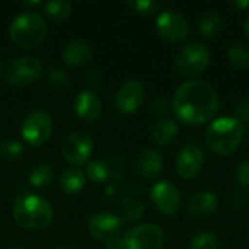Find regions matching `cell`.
Segmentation results:
<instances>
[{"instance_id": "603a6c76", "label": "cell", "mask_w": 249, "mask_h": 249, "mask_svg": "<svg viewBox=\"0 0 249 249\" xmlns=\"http://www.w3.org/2000/svg\"><path fill=\"white\" fill-rule=\"evenodd\" d=\"M71 3L67 0H51L44 3V10L55 20H64L71 13Z\"/></svg>"}, {"instance_id": "d6a6232c", "label": "cell", "mask_w": 249, "mask_h": 249, "mask_svg": "<svg viewBox=\"0 0 249 249\" xmlns=\"http://www.w3.org/2000/svg\"><path fill=\"white\" fill-rule=\"evenodd\" d=\"M50 80H51L53 83H55V85H66V82H67V74H66L63 70H60V69H53V70L50 71Z\"/></svg>"}, {"instance_id": "5bb4252c", "label": "cell", "mask_w": 249, "mask_h": 249, "mask_svg": "<svg viewBox=\"0 0 249 249\" xmlns=\"http://www.w3.org/2000/svg\"><path fill=\"white\" fill-rule=\"evenodd\" d=\"M204 168V155L197 144L185 146L177 156V172L184 179L196 178Z\"/></svg>"}, {"instance_id": "1f68e13d", "label": "cell", "mask_w": 249, "mask_h": 249, "mask_svg": "<svg viewBox=\"0 0 249 249\" xmlns=\"http://www.w3.org/2000/svg\"><path fill=\"white\" fill-rule=\"evenodd\" d=\"M172 105L169 104V101L168 99H165V98H158L155 102H153V105H152V111L156 114V115H166L168 112H169V108H171Z\"/></svg>"}, {"instance_id": "277c9868", "label": "cell", "mask_w": 249, "mask_h": 249, "mask_svg": "<svg viewBox=\"0 0 249 249\" xmlns=\"http://www.w3.org/2000/svg\"><path fill=\"white\" fill-rule=\"evenodd\" d=\"M10 39L22 48H34L42 42L47 35L45 20L35 12L18 15L9 26Z\"/></svg>"}, {"instance_id": "30bf717a", "label": "cell", "mask_w": 249, "mask_h": 249, "mask_svg": "<svg viewBox=\"0 0 249 249\" xmlns=\"http://www.w3.org/2000/svg\"><path fill=\"white\" fill-rule=\"evenodd\" d=\"M92 147L93 142L88 133L74 131L66 137L61 147V153L69 163L80 166L83 163H88V159L90 158L92 153Z\"/></svg>"}, {"instance_id": "f1b7e54d", "label": "cell", "mask_w": 249, "mask_h": 249, "mask_svg": "<svg viewBox=\"0 0 249 249\" xmlns=\"http://www.w3.org/2000/svg\"><path fill=\"white\" fill-rule=\"evenodd\" d=\"M235 181L236 184L248 190L249 188V160H244L241 165L236 166L235 169Z\"/></svg>"}, {"instance_id": "6da1fadb", "label": "cell", "mask_w": 249, "mask_h": 249, "mask_svg": "<svg viewBox=\"0 0 249 249\" xmlns=\"http://www.w3.org/2000/svg\"><path fill=\"white\" fill-rule=\"evenodd\" d=\"M171 105L182 123L201 125L216 117L219 111V95L204 80H188L178 86Z\"/></svg>"}, {"instance_id": "ba28073f", "label": "cell", "mask_w": 249, "mask_h": 249, "mask_svg": "<svg viewBox=\"0 0 249 249\" xmlns=\"http://www.w3.org/2000/svg\"><path fill=\"white\" fill-rule=\"evenodd\" d=\"M123 222L112 213H96L88 222V231L99 242L114 245L120 242Z\"/></svg>"}, {"instance_id": "4316f807", "label": "cell", "mask_w": 249, "mask_h": 249, "mask_svg": "<svg viewBox=\"0 0 249 249\" xmlns=\"http://www.w3.org/2000/svg\"><path fill=\"white\" fill-rule=\"evenodd\" d=\"M23 153V146L20 142L13 139H4L0 142V158L4 160H15Z\"/></svg>"}, {"instance_id": "52a82bcc", "label": "cell", "mask_w": 249, "mask_h": 249, "mask_svg": "<svg viewBox=\"0 0 249 249\" xmlns=\"http://www.w3.org/2000/svg\"><path fill=\"white\" fill-rule=\"evenodd\" d=\"M53 131L51 115L45 111H34L25 117L20 125L22 137L32 146L44 144Z\"/></svg>"}, {"instance_id": "ab89813d", "label": "cell", "mask_w": 249, "mask_h": 249, "mask_svg": "<svg viewBox=\"0 0 249 249\" xmlns=\"http://www.w3.org/2000/svg\"><path fill=\"white\" fill-rule=\"evenodd\" d=\"M12 249H23V248H12Z\"/></svg>"}, {"instance_id": "836d02e7", "label": "cell", "mask_w": 249, "mask_h": 249, "mask_svg": "<svg viewBox=\"0 0 249 249\" xmlns=\"http://www.w3.org/2000/svg\"><path fill=\"white\" fill-rule=\"evenodd\" d=\"M244 198H245L244 194H235V196L232 197V206H233L235 203H238L236 207H235V210H241V209L245 206V200H244Z\"/></svg>"}, {"instance_id": "3957f363", "label": "cell", "mask_w": 249, "mask_h": 249, "mask_svg": "<svg viewBox=\"0 0 249 249\" xmlns=\"http://www.w3.org/2000/svg\"><path fill=\"white\" fill-rule=\"evenodd\" d=\"M244 139V125L235 117H222L214 120L206 130L209 147L222 156L236 152Z\"/></svg>"}, {"instance_id": "4dcf8cb0", "label": "cell", "mask_w": 249, "mask_h": 249, "mask_svg": "<svg viewBox=\"0 0 249 249\" xmlns=\"http://www.w3.org/2000/svg\"><path fill=\"white\" fill-rule=\"evenodd\" d=\"M143 212H144L143 206H142L140 203L133 201V203H130V204L127 206L124 219H125V220H137L139 217L143 216Z\"/></svg>"}, {"instance_id": "7c38bea8", "label": "cell", "mask_w": 249, "mask_h": 249, "mask_svg": "<svg viewBox=\"0 0 249 249\" xmlns=\"http://www.w3.org/2000/svg\"><path fill=\"white\" fill-rule=\"evenodd\" d=\"M146 96L144 86L137 79L127 80L117 92L115 95V108L120 112L131 114L140 108Z\"/></svg>"}, {"instance_id": "ac0fdd59", "label": "cell", "mask_w": 249, "mask_h": 249, "mask_svg": "<svg viewBox=\"0 0 249 249\" xmlns=\"http://www.w3.org/2000/svg\"><path fill=\"white\" fill-rule=\"evenodd\" d=\"M163 168V158L159 152L147 149L142 152L137 158V171L146 179L156 178Z\"/></svg>"}, {"instance_id": "4fadbf2b", "label": "cell", "mask_w": 249, "mask_h": 249, "mask_svg": "<svg viewBox=\"0 0 249 249\" xmlns=\"http://www.w3.org/2000/svg\"><path fill=\"white\" fill-rule=\"evenodd\" d=\"M152 200L158 210L166 216L177 214L181 207V193L174 184L168 181L155 184L152 188Z\"/></svg>"}, {"instance_id": "cb8c5ba5", "label": "cell", "mask_w": 249, "mask_h": 249, "mask_svg": "<svg viewBox=\"0 0 249 249\" xmlns=\"http://www.w3.org/2000/svg\"><path fill=\"white\" fill-rule=\"evenodd\" d=\"M228 60L236 69H248L249 67V48L242 44H233L228 51Z\"/></svg>"}, {"instance_id": "8992f818", "label": "cell", "mask_w": 249, "mask_h": 249, "mask_svg": "<svg viewBox=\"0 0 249 249\" xmlns=\"http://www.w3.org/2000/svg\"><path fill=\"white\" fill-rule=\"evenodd\" d=\"M165 235L162 229L152 223L133 228L121 239V249H162Z\"/></svg>"}, {"instance_id": "60d3db41", "label": "cell", "mask_w": 249, "mask_h": 249, "mask_svg": "<svg viewBox=\"0 0 249 249\" xmlns=\"http://www.w3.org/2000/svg\"><path fill=\"white\" fill-rule=\"evenodd\" d=\"M248 134H249V124H248Z\"/></svg>"}, {"instance_id": "f35d334b", "label": "cell", "mask_w": 249, "mask_h": 249, "mask_svg": "<svg viewBox=\"0 0 249 249\" xmlns=\"http://www.w3.org/2000/svg\"><path fill=\"white\" fill-rule=\"evenodd\" d=\"M0 70H1V58H0Z\"/></svg>"}, {"instance_id": "9a60e30c", "label": "cell", "mask_w": 249, "mask_h": 249, "mask_svg": "<svg viewBox=\"0 0 249 249\" xmlns=\"http://www.w3.org/2000/svg\"><path fill=\"white\" fill-rule=\"evenodd\" d=\"M61 58L67 66L82 67L88 64L92 58V47L86 41L73 39L66 44L61 53Z\"/></svg>"}, {"instance_id": "83f0119b", "label": "cell", "mask_w": 249, "mask_h": 249, "mask_svg": "<svg viewBox=\"0 0 249 249\" xmlns=\"http://www.w3.org/2000/svg\"><path fill=\"white\" fill-rule=\"evenodd\" d=\"M127 6L136 12V13H143V15H150L158 9V3L152 0H130L127 1Z\"/></svg>"}, {"instance_id": "7a4b0ae2", "label": "cell", "mask_w": 249, "mask_h": 249, "mask_svg": "<svg viewBox=\"0 0 249 249\" xmlns=\"http://www.w3.org/2000/svg\"><path fill=\"white\" fill-rule=\"evenodd\" d=\"M53 207L42 197L35 194H20L13 203V217L25 229L38 231L47 228L53 220Z\"/></svg>"}, {"instance_id": "ffe728a7", "label": "cell", "mask_w": 249, "mask_h": 249, "mask_svg": "<svg viewBox=\"0 0 249 249\" xmlns=\"http://www.w3.org/2000/svg\"><path fill=\"white\" fill-rule=\"evenodd\" d=\"M86 175L79 168H69L60 178V187L67 194H74L85 187Z\"/></svg>"}, {"instance_id": "8d00e7d4", "label": "cell", "mask_w": 249, "mask_h": 249, "mask_svg": "<svg viewBox=\"0 0 249 249\" xmlns=\"http://www.w3.org/2000/svg\"><path fill=\"white\" fill-rule=\"evenodd\" d=\"M105 249H121V241H120V245L118 247H115V244H114V245H108V248Z\"/></svg>"}, {"instance_id": "484cf974", "label": "cell", "mask_w": 249, "mask_h": 249, "mask_svg": "<svg viewBox=\"0 0 249 249\" xmlns=\"http://www.w3.org/2000/svg\"><path fill=\"white\" fill-rule=\"evenodd\" d=\"M188 249H219V239L214 233L203 231L191 238Z\"/></svg>"}, {"instance_id": "d6986e66", "label": "cell", "mask_w": 249, "mask_h": 249, "mask_svg": "<svg viewBox=\"0 0 249 249\" xmlns=\"http://www.w3.org/2000/svg\"><path fill=\"white\" fill-rule=\"evenodd\" d=\"M178 131H179L178 124L174 120L162 118L158 123H155L152 128V139L159 146H168L177 139Z\"/></svg>"}, {"instance_id": "8fae6325", "label": "cell", "mask_w": 249, "mask_h": 249, "mask_svg": "<svg viewBox=\"0 0 249 249\" xmlns=\"http://www.w3.org/2000/svg\"><path fill=\"white\" fill-rule=\"evenodd\" d=\"M156 29L163 39L178 42L187 38L190 28L187 19L181 13L174 10H165L156 19Z\"/></svg>"}, {"instance_id": "5b68a950", "label": "cell", "mask_w": 249, "mask_h": 249, "mask_svg": "<svg viewBox=\"0 0 249 249\" xmlns=\"http://www.w3.org/2000/svg\"><path fill=\"white\" fill-rule=\"evenodd\" d=\"M210 64V51L198 42L185 45L178 51L174 60V67L178 74L184 77H194L201 74Z\"/></svg>"}, {"instance_id": "f546056e", "label": "cell", "mask_w": 249, "mask_h": 249, "mask_svg": "<svg viewBox=\"0 0 249 249\" xmlns=\"http://www.w3.org/2000/svg\"><path fill=\"white\" fill-rule=\"evenodd\" d=\"M235 118L242 124V123H249V99H244L238 102L235 108Z\"/></svg>"}, {"instance_id": "e0dca14e", "label": "cell", "mask_w": 249, "mask_h": 249, "mask_svg": "<svg viewBox=\"0 0 249 249\" xmlns=\"http://www.w3.org/2000/svg\"><path fill=\"white\" fill-rule=\"evenodd\" d=\"M219 207L217 196L210 191H201L188 201V212L196 217H209Z\"/></svg>"}, {"instance_id": "2e32d148", "label": "cell", "mask_w": 249, "mask_h": 249, "mask_svg": "<svg viewBox=\"0 0 249 249\" xmlns=\"http://www.w3.org/2000/svg\"><path fill=\"white\" fill-rule=\"evenodd\" d=\"M76 112L86 121H96L102 114V102L93 90H83L76 98Z\"/></svg>"}, {"instance_id": "44dd1931", "label": "cell", "mask_w": 249, "mask_h": 249, "mask_svg": "<svg viewBox=\"0 0 249 249\" xmlns=\"http://www.w3.org/2000/svg\"><path fill=\"white\" fill-rule=\"evenodd\" d=\"M200 34L207 39H214L220 35L223 29V19L216 12H207L198 23Z\"/></svg>"}, {"instance_id": "e575fe53", "label": "cell", "mask_w": 249, "mask_h": 249, "mask_svg": "<svg viewBox=\"0 0 249 249\" xmlns=\"http://www.w3.org/2000/svg\"><path fill=\"white\" fill-rule=\"evenodd\" d=\"M235 6H238L241 9H245V7H249V1H236Z\"/></svg>"}, {"instance_id": "9c48e42d", "label": "cell", "mask_w": 249, "mask_h": 249, "mask_svg": "<svg viewBox=\"0 0 249 249\" xmlns=\"http://www.w3.org/2000/svg\"><path fill=\"white\" fill-rule=\"evenodd\" d=\"M42 70V64L38 58L25 55L13 60L4 70V77L9 83L16 86H26L34 83Z\"/></svg>"}, {"instance_id": "74e56055", "label": "cell", "mask_w": 249, "mask_h": 249, "mask_svg": "<svg viewBox=\"0 0 249 249\" xmlns=\"http://www.w3.org/2000/svg\"><path fill=\"white\" fill-rule=\"evenodd\" d=\"M54 249H76V248H73V247H58V248H54Z\"/></svg>"}, {"instance_id": "7402d4cb", "label": "cell", "mask_w": 249, "mask_h": 249, "mask_svg": "<svg viewBox=\"0 0 249 249\" xmlns=\"http://www.w3.org/2000/svg\"><path fill=\"white\" fill-rule=\"evenodd\" d=\"M54 179V171L47 163H38L31 169L29 174V182L35 188H44L50 185Z\"/></svg>"}, {"instance_id": "d590c367", "label": "cell", "mask_w": 249, "mask_h": 249, "mask_svg": "<svg viewBox=\"0 0 249 249\" xmlns=\"http://www.w3.org/2000/svg\"><path fill=\"white\" fill-rule=\"evenodd\" d=\"M245 34H247V38L249 39V18L247 19V23H245Z\"/></svg>"}, {"instance_id": "d4e9b609", "label": "cell", "mask_w": 249, "mask_h": 249, "mask_svg": "<svg viewBox=\"0 0 249 249\" xmlns=\"http://www.w3.org/2000/svg\"><path fill=\"white\" fill-rule=\"evenodd\" d=\"M86 175L95 182H104L109 177V166L101 159H93L86 163Z\"/></svg>"}]
</instances>
